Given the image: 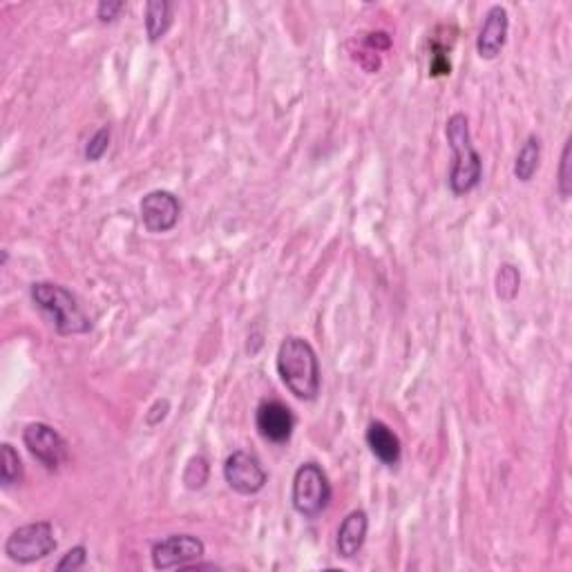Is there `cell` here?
<instances>
[{
	"label": "cell",
	"mask_w": 572,
	"mask_h": 572,
	"mask_svg": "<svg viewBox=\"0 0 572 572\" xmlns=\"http://www.w3.org/2000/svg\"><path fill=\"white\" fill-rule=\"evenodd\" d=\"M275 369H278L282 385L295 398L304 400V403L318 398L322 387L320 358L307 338L286 336L278 347Z\"/></svg>",
	"instance_id": "6da1fadb"
},
{
	"label": "cell",
	"mask_w": 572,
	"mask_h": 572,
	"mask_svg": "<svg viewBox=\"0 0 572 572\" xmlns=\"http://www.w3.org/2000/svg\"><path fill=\"white\" fill-rule=\"evenodd\" d=\"M445 139L452 150V168L447 175V186L454 197H463L481 184L483 157L472 143L470 119L463 112H454L445 123Z\"/></svg>",
	"instance_id": "7a4b0ae2"
},
{
	"label": "cell",
	"mask_w": 572,
	"mask_h": 572,
	"mask_svg": "<svg viewBox=\"0 0 572 572\" xmlns=\"http://www.w3.org/2000/svg\"><path fill=\"white\" fill-rule=\"evenodd\" d=\"M34 307L50 320L59 336H83L92 331V320L76 300V295L56 282H34L30 286Z\"/></svg>",
	"instance_id": "3957f363"
},
{
	"label": "cell",
	"mask_w": 572,
	"mask_h": 572,
	"mask_svg": "<svg viewBox=\"0 0 572 572\" xmlns=\"http://www.w3.org/2000/svg\"><path fill=\"white\" fill-rule=\"evenodd\" d=\"M333 488L327 472L316 461L302 463L293 474L291 505L304 519H318L329 510Z\"/></svg>",
	"instance_id": "277c9868"
},
{
	"label": "cell",
	"mask_w": 572,
	"mask_h": 572,
	"mask_svg": "<svg viewBox=\"0 0 572 572\" xmlns=\"http://www.w3.org/2000/svg\"><path fill=\"white\" fill-rule=\"evenodd\" d=\"M56 537H54V526L50 521H36L27 523V526L16 528L12 535L5 541V555L14 561V564H34V561H41L45 557H50L56 550Z\"/></svg>",
	"instance_id": "5b68a950"
},
{
	"label": "cell",
	"mask_w": 572,
	"mask_h": 572,
	"mask_svg": "<svg viewBox=\"0 0 572 572\" xmlns=\"http://www.w3.org/2000/svg\"><path fill=\"white\" fill-rule=\"evenodd\" d=\"M23 443L47 472H59L70 459V445L47 423H30L23 429Z\"/></svg>",
	"instance_id": "8992f818"
},
{
	"label": "cell",
	"mask_w": 572,
	"mask_h": 572,
	"mask_svg": "<svg viewBox=\"0 0 572 572\" xmlns=\"http://www.w3.org/2000/svg\"><path fill=\"white\" fill-rule=\"evenodd\" d=\"M224 481L228 488L242 494V497H253V494H260L264 490L269 474H266L257 454L235 450L224 461Z\"/></svg>",
	"instance_id": "52a82bcc"
},
{
	"label": "cell",
	"mask_w": 572,
	"mask_h": 572,
	"mask_svg": "<svg viewBox=\"0 0 572 572\" xmlns=\"http://www.w3.org/2000/svg\"><path fill=\"white\" fill-rule=\"evenodd\" d=\"M181 211H184V206H181L179 197L170 193V190H150L139 202L141 224L152 235L173 231L179 224Z\"/></svg>",
	"instance_id": "ba28073f"
},
{
	"label": "cell",
	"mask_w": 572,
	"mask_h": 572,
	"mask_svg": "<svg viewBox=\"0 0 572 572\" xmlns=\"http://www.w3.org/2000/svg\"><path fill=\"white\" fill-rule=\"evenodd\" d=\"M206 555V543L195 535H170L157 541L150 550V561L155 570H173L193 564Z\"/></svg>",
	"instance_id": "9c48e42d"
},
{
	"label": "cell",
	"mask_w": 572,
	"mask_h": 572,
	"mask_svg": "<svg viewBox=\"0 0 572 572\" xmlns=\"http://www.w3.org/2000/svg\"><path fill=\"white\" fill-rule=\"evenodd\" d=\"M295 414L282 400H264L255 412V427L264 441L273 445H284L291 441L295 432Z\"/></svg>",
	"instance_id": "30bf717a"
},
{
	"label": "cell",
	"mask_w": 572,
	"mask_h": 572,
	"mask_svg": "<svg viewBox=\"0 0 572 572\" xmlns=\"http://www.w3.org/2000/svg\"><path fill=\"white\" fill-rule=\"evenodd\" d=\"M510 32V14L503 5H492L485 14V21L476 36V52L483 61L499 59L505 43H508Z\"/></svg>",
	"instance_id": "8fae6325"
},
{
	"label": "cell",
	"mask_w": 572,
	"mask_h": 572,
	"mask_svg": "<svg viewBox=\"0 0 572 572\" xmlns=\"http://www.w3.org/2000/svg\"><path fill=\"white\" fill-rule=\"evenodd\" d=\"M365 441L369 452L387 467H396L400 459H403V443H400V438L394 429L383 421H371L367 425Z\"/></svg>",
	"instance_id": "7c38bea8"
},
{
	"label": "cell",
	"mask_w": 572,
	"mask_h": 572,
	"mask_svg": "<svg viewBox=\"0 0 572 572\" xmlns=\"http://www.w3.org/2000/svg\"><path fill=\"white\" fill-rule=\"evenodd\" d=\"M367 532H369V517L365 510H354L349 512L345 519H342L338 535H336V550L338 557L342 559H354L358 552L362 550L367 541Z\"/></svg>",
	"instance_id": "4fadbf2b"
},
{
	"label": "cell",
	"mask_w": 572,
	"mask_h": 572,
	"mask_svg": "<svg viewBox=\"0 0 572 572\" xmlns=\"http://www.w3.org/2000/svg\"><path fill=\"white\" fill-rule=\"evenodd\" d=\"M173 14L175 7L170 0H148L143 23H146V36L150 43H157L168 34L170 27H173Z\"/></svg>",
	"instance_id": "5bb4252c"
},
{
	"label": "cell",
	"mask_w": 572,
	"mask_h": 572,
	"mask_svg": "<svg viewBox=\"0 0 572 572\" xmlns=\"http://www.w3.org/2000/svg\"><path fill=\"white\" fill-rule=\"evenodd\" d=\"M541 139L537 135H530L526 141H523V146L519 150L517 159H514V168L512 173L517 177V181L521 184H530L532 179H535L537 170L541 166Z\"/></svg>",
	"instance_id": "9a60e30c"
},
{
	"label": "cell",
	"mask_w": 572,
	"mask_h": 572,
	"mask_svg": "<svg viewBox=\"0 0 572 572\" xmlns=\"http://www.w3.org/2000/svg\"><path fill=\"white\" fill-rule=\"evenodd\" d=\"M25 479V465L21 454L14 450L12 443H3L0 447V488L9 490L14 485H21Z\"/></svg>",
	"instance_id": "2e32d148"
},
{
	"label": "cell",
	"mask_w": 572,
	"mask_h": 572,
	"mask_svg": "<svg viewBox=\"0 0 572 572\" xmlns=\"http://www.w3.org/2000/svg\"><path fill=\"white\" fill-rule=\"evenodd\" d=\"M494 291H497V298L505 304H510L517 300V295L521 291V273L514 264H501L497 271V278H494Z\"/></svg>",
	"instance_id": "e0dca14e"
},
{
	"label": "cell",
	"mask_w": 572,
	"mask_h": 572,
	"mask_svg": "<svg viewBox=\"0 0 572 572\" xmlns=\"http://www.w3.org/2000/svg\"><path fill=\"white\" fill-rule=\"evenodd\" d=\"M208 479H211V465H208V461L204 459L202 454L193 456V459L188 461L186 470H184V485L188 490L197 492V490L204 488Z\"/></svg>",
	"instance_id": "ac0fdd59"
},
{
	"label": "cell",
	"mask_w": 572,
	"mask_h": 572,
	"mask_svg": "<svg viewBox=\"0 0 572 572\" xmlns=\"http://www.w3.org/2000/svg\"><path fill=\"white\" fill-rule=\"evenodd\" d=\"M557 193L559 197L568 202L572 195V141L568 139L564 150H561L559 161V175H557Z\"/></svg>",
	"instance_id": "d6986e66"
},
{
	"label": "cell",
	"mask_w": 572,
	"mask_h": 572,
	"mask_svg": "<svg viewBox=\"0 0 572 572\" xmlns=\"http://www.w3.org/2000/svg\"><path fill=\"white\" fill-rule=\"evenodd\" d=\"M110 139H112V132L108 126L99 128L94 135L85 143V159L88 161H101L106 157V152L110 148Z\"/></svg>",
	"instance_id": "ffe728a7"
},
{
	"label": "cell",
	"mask_w": 572,
	"mask_h": 572,
	"mask_svg": "<svg viewBox=\"0 0 572 572\" xmlns=\"http://www.w3.org/2000/svg\"><path fill=\"white\" fill-rule=\"evenodd\" d=\"M85 564H88V548L74 546L65 552L59 564H56V572H74L81 570Z\"/></svg>",
	"instance_id": "44dd1931"
},
{
	"label": "cell",
	"mask_w": 572,
	"mask_h": 572,
	"mask_svg": "<svg viewBox=\"0 0 572 572\" xmlns=\"http://www.w3.org/2000/svg\"><path fill=\"white\" fill-rule=\"evenodd\" d=\"M123 9H126V3H123V0H101V3L97 5L99 23H103V25L114 23Z\"/></svg>",
	"instance_id": "7402d4cb"
},
{
	"label": "cell",
	"mask_w": 572,
	"mask_h": 572,
	"mask_svg": "<svg viewBox=\"0 0 572 572\" xmlns=\"http://www.w3.org/2000/svg\"><path fill=\"white\" fill-rule=\"evenodd\" d=\"M168 412H170V403L166 398H159V400H155V405H152L146 412V423L150 427H157V425H161V421H166Z\"/></svg>",
	"instance_id": "603a6c76"
}]
</instances>
